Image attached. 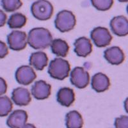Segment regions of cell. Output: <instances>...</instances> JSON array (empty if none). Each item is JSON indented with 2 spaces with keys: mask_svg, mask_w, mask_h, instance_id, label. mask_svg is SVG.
<instances>
[{
  "mask_svg": "<svg viewBox=\"0 0 128 128\" xmlns=\"http://www.w3.org/2000/svg\"><path fill=\"white\" fill-rule=\"evenodd\" d=\"M48 64V58L44 52H36L32 53L30 57V65L38 70H42Z\"/></svg>",
  "mask_w": 128,
  "mask_h": 128,
  "instance_id": "17",
  "label": "cell"
},
{
  "mask_svg": "<svg viewBox=\"0 0 128 128\" xmlns=\"http://www.w3.org/2000/svg\"><path fill=\"white\" fill-rule=\"evenodd\" d=\"M51 86L43 80L35 82L32 88V94L34 98L38 100H44L51 94Z\"/></svg>",
  "mask_w": 128,
  "mask_h": 128,
  "instance_id": "11",
  "label": "cell"
},
{
  "mask_svg": "<svg viewBox=\"0 0 128 128\" xmlns=\"http://www.w3.org/2000/svg\"><path fill=\"white\" fill-rule=\"evenodd\" d=\"M104 57L112 65L118 66L124 61L125 55L120 48L117 46L108 48L104 52Z\"/></svg>",
  "mask_w": 128,
  "mask_h": 128,
  "instance_id": "12",
  "label": "cell"
},
{
  "mask_svg": "<svg viewBox=\"0 0 128 128\" xmlns=\"http://www.w3.org/2000/svg\"><path fill=\"white\" fill-rule=\"evenodd\" d=\"M7 87L6 81L3 78L0 77V96L6 93Z\"/></svg>",
  "mask_w": 128,
  "mask_h": 128,
  "instance_id": "26",
  "label": "cell"
},
{
  "mask_svg": "<svg viewBox=\"0 0 128 128\" xmlns=\"http://www.w3.org/2000/svg\"><path fill=\"white\" fill-rule=\"evenodd\" d=\"M8 54V48L4 42L0 40V59L4 58Z\"/></svg>",
  "mask_w": 128,
  "mask_h": 128,
  "instance_id": "25",
  "label": "cell"
},
{
  "mask_svg": "<svg viewBox=\"0 0 128 128\" xmlns=\"http://www.w3.org/2000/svg\"><path fill=\"white\" fill-rule=\"evenodd\" d=\"M26 17L21 13H15L12 14L8 20V25L11 29H19L22 28L26 24Z\"/></svg>",
  "mask_w": 128,
  "mask_h": 128,
  "instance_id": "20",
  "label": "cell"
},
{
  "mask_svg": "<svg viewBox=\"0 0 128 128\" xmlns=\"http://www.w3.org/2000/svg\"><path fill=\"white\" fill-rule=\"evenodd\" d=\"M127 12H128V6H127Z\"/></svg>",
  "mask_w": 128,
  "mask_h": 128,
  "instance_id": "31",
  "label": "cell"
},
{
  "mask_svg": "<svg viewBox=\"0 0 128 128\" xmlns=\"http://www.w3.org/2000/svg\"><path fill=\"white\" fill-rule=\"evenodd\" d=\"M16 79L18 83L22 85H28L34 82L36 75L32 67L23 66L19 67L16 72Z\"/></svg>",
  "mask_w": 128,
  "mask_h": 128,
  "instance_id": "8",
  "label": "cell"
},
{
  "mask_svg": "<svg viewBox=\"0 0 128 128\" xmlns=\"http://www.w3.org/2000/svg\"><path fill=\"white\" fill-rule=\"evenodd\" d=\"M110 28L112 32L118 36L128 35V19L123 16L115 17L111 20Z\"/></svg>",
  "mask_w": 128,
  "mask_h": 128,
  "instance_id": "9",
  "label": "cell"
},
{
  "mask_svg": "<svg viewBox=\"0 0 128 128\" xmlns=\"http://www.w3.org/2000/svg\"><path fill=\"white\" fill-rule=\"evenodd\" d=\"M124 108H125L126 112L128 114V98L124 101Z\"/></svg>",
  "mask_w": 128,
  "mask_h": 128,
  "instance_id": "29",
  "label": "cell"
},
{
  "mask_svg": "<svg viewBox=\"0 0 128 128\" xmlns=\"http://www.w3.org/2000/svg\"><path fill=\"white\" fill-rule=\"evenodd\" d=\"M31 11L36 19L46 20L52 17L54 8L52 4L47 0H38L32 4Z\"/></svg>",
  "mask_w": 128,
  "mask_h": 128,
  "instance_id": "3",
  "label": "cell"
},
{
  "mask_svg": "<svg viewBox=\"0 0 128 128\" xmlns=\"http://www.w3.org/2000/svg\"><path fill=\"white\" fill-rule=\"evenodd\" d=\"M20 128H36L34 125L32 124H26Z\"/></svg>",
  "mask_w": 128,
  "mask_h": 128,
  "instance_id": "28",
  "label": "cell"
},
{
  "mask_svg": "<svg viewBox=\"0 0 128 128\" xmlns=\"http://www.w3.org/2000/svg\"><path fill=\"white\" fill-rule=\"evenodd\" d=\"M90 37L97 47L104 48L110 44L112 36L107 28L97 27L91 32Z\"/></svg>",
  "mask_w": 128,
  "mask_h": 128,
  "instance_id": "5",
  "label": "cell"
},
{
  "mask_svg": "<svg viewBox=\"0 0 128 128\" xmlns=\"http://www.w3.org/2000/svg\"><path fill=\"white\" fill-rule=\"evenodd\" d=\"M120 2H122V3H125V2H128V0H118Z\"/></svg>",
  "mask_w": 128,
  "mask_h": 128,
  "instance_id": "30",
  "label": "cell"
},
{
  "mask_svg": "<svg viewBox=\"0 0 128 128\" xmlns=\"http://www.w3.org/2000/svg\"><path fill=\"white\" fill-rule=\"evenodd\" d=\"M91 3L97 10L106 11L111 8L114 4V0H91Z\"/></svg>",
  "mask_w": 128,
  "mask_h": 128,
  "instance_id": "23",
  "label": "cell"
},
{
  "mask_svg": "<svg viewBox=\"0 0 128 128\" xmlns=\"http://www.w3.org/2000/svg\"><path fill=\"white\" fill-rule=\"evenodd\" d=\"M115 128H128V116L122 115L115 118Z\"/></svg>",
  "mask_w": 128,
  "mask_h": 128,
  "instance_id": "24",
  "label": "cell"
},
{
  "mask_svg": "<svg viewBox=\"0 0 128 128\" xmlns=\"http://www.w3.org/2000/svg\"><path fill=\"white\" fill-rule=\"evenodd\" d=\"M28 114L22 110H15L9 115L6 124L10 128H20L26 124Z\"/></svg>",
  "mask_w": 128,
  "mask_h": 128,
  "instance_id": "10",
  "label": "cell"
},
{
  "mask_svg": "<svg viewBox=\"0 0 128 128\" xmlns=\"http://www.w3.org/2000/svg\"><path fill=\"white\" fill-rule=\"evenodd\" d=\"M74 52L78 56L86 57L92 52V45L90 39L86 37H80L74 42Z\"/></svg>",
  "mask_w": 128,
  "mask_h": 128,
  "instance_id": "13",
  "label": "cell"
},
{
  "mask_svg": "<svg viewBox=\"0 0 128 128\" xmlns=\"http://www.w3.org/2000/svg\"><path fill=\"white\" fill-rule=\"evenodd\" d=\"M70 82L80 89L84 88L90 83V75L84 68L81 67L74 68L70 73Z\"/></svg>",
  "mask_w": 128,
  "mask_h": 128,
  "instance_id": "7",
  "label": "cell"
},
{
  "mask_svg": "<svg viewBox=\"0 0 128 128\" xmlns=\"http://www.w3.org/2000/svg\"><path fill=\"white\" fill-rule=\"evenodd\" d=\"M52 52L58 56L66 57L69 50V46L65 40L60 38H56L52 41L51 44Z\"/></svg>",
  "mask_w": 128,
  "mask_h": 128,
  "instance_id": "19",
  "label": "cell"
},
{
  "mask_svg": "<svg viewBox=\"0 0 128 128\" xmlns=\"http://www.w3.org/2000/svg\"><path fill=\"white\" fill-rule=\"evenodd\" d=\"M28 44L35 50H45L51 46L52 36L51 32L44 28H35L28 34Z\"/></svg>",
  "mask_w": 128,
  "mask_h": 128,
  "instance_id": "1",
  "label": "cell"
},
{
  "mask_svg": "<svg viewBox=\"0 0 128 128\" xmlns=\"http://www.w3.org/2000/svg\"><path fill=\"white\" fill-rule=\"evenodd\" d=\"M7 16L3 10H0V27L4 26L6 22Z\"/></svg>",
  "mask_w": 128,
  "mask_h": 128,
  "instance_id": "27",
  "label": "cell"
},
{
  "mask_svg": "<svg viewBox=\"0 0 128 128\" xmlns=\"http://www.w3.org/2000/svg\"><path fill=\"white\" fill-rule=\"evenodd\" d=\"M2 5L6 12H13L22 5L21 0H2Z\"/></svg>",
  "mask_w": 128,
  "mask_h": 128,
  "instance_id": "22",
  "label": "cell"
},
{
  "mask_svg": "<svg viewBox=\"0 0 128 128\" xmlns=\"http://www.w3.org/2000/svg\"><path fill=\"white\" fill-rule=\"evenodd\" d=\"M70 66L67 60L56 58L50 62L48 73L51 78L58 80H63L69 76Z\"/></svg>",
  "mask_w": 128,
  "mask_h": 128,
  "instance_id": "2",
  "label": "cell"
},
{
  "mask_svg": "<svg viewBox=\"0 0 128 128\" xmlns=\"http://www.w3.org/2000/svg\"><path fill=\"white\" fill-rule=\"evenodd\" d=\"M7 42L10 49L14 51H20L27 45V35L24 32L13 31L8 35Z\"/></svg>",
  "mask_w": 128,
  "mask_h": 128,
  "instance_id": "6",
  "label": "cell"
},
{
  "mask_svg": "<svg viewBox=\"0 0 128 128\" xmlns=\"http://www.w3.org/2000/svg\"><path fill=\"white\" fill-rule=\"evenodd\" d=\"M110 86V81L106 75L101 72L97 73L92 77V87L97 92H103Z\"/></svg>",
  "mask_w": 128,
  "mask_h": 128,
  "instance_id": "15",
  "label": "cell"
},
{
  "mask_svg": "<svg viewBox=\"0 0 128 128\" xmlns=\"http://www.w3.org/2000/svg\"><path fill=\"white\" fill-rule=\"evenodd\" d=\"M12 99L16 105L19 106H27L32 100L30 93L28 89L18 87L13 90Z\"/></svg>",
  "mask_w": 128,
  "mask_h": 128,
  "instance_id": "14",
  "label": "cell"
},
{
  "mask_svg": "<svg viewBox=\"0 0 128 128\" xmlns=\"http://www.w3.org/2000/svg\"><path fill=\"white\" fill-rule=\"evenodd\" d=\"M76 17L68 10H62L57 14L54 24L57 30L64 33L72 30L76 26Z\"/></svg>",
  "mask_w": 128,
  "mask_h": 128,
  "instance_id": "4",
  "label": "cell"
},
{
  "mask_svg": "<svg viewBox=\"0 0 128 128\" xmlns=\"http://www.w3.org/2000/svg\"><path fill=\"white\" fill-rule=\"evenodd\" d=\"M75 100V94L72 89L67 87L62 88L57 93V101L62 106L68 107Z\"/></svg>",
  "mask_w": 128,
  "mask_h": 128,
  "instance_id": "16",
  "label": "cell"
},
{
  "mask_svg": "<svg viewBox=\"0 0 128 128\" xmlns=\"http://www.w3.org/2000/svg\"><path fill=\"white\" fill-rule=\"evenodd\" d=\"M67 128H82L83 120L81 114L77 111H71L67 113L66 116Z\"/></svg>",
  "mask_w": 128,
  "mask_h": 128,
  "instance_id": "18",
  "label": "cell"
},
{
  "mask_svg": "<svg viewBox=\"0 0 128 128\" xmlns=\"http://www.w3.org/2000/svg\"><path fill=\"white\" fill-rule=\"evenodd\" d=\"M13 103L7 96L0 97V116H5L12 112Z\"/></svg>",
  "mask_w": 128,
  "mask_h": 128,
  "instance_id": "21",
  "label": "cell"
}]
</instances>
